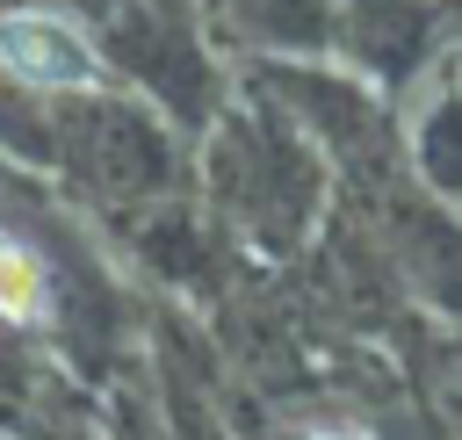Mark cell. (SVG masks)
<instances>
[{
	"label": "cell",
	"instance_id": "obj_1",
	"mask_svg": "<svg viewBox=\"0 0 462 440\" xmlns=\"http://www.w3.org/2000/svg\"><path fill=\"white\" fill-rule=\"evenodd\" d=\"M0 72H14L22 87H87L94 58L58 14H7L0 22Z\"/></svg>",
	"mask_w": 462,
	"mask_h": 440
},
{
	"label": "cell",
	"instance_id": "obj_2",
	"mask_svg": "<svg viewBox=\"0 0 462 440\" xmlns=\"http://www.w3.org/2000/svg\"><path fill=\"white\" fill-rule=\"evenodd\" d=\"M43 310V274H36V260L14 245V238H0V317H36Z\"/></svg>",
	"mask_w": 462,
	"mask_h": 440
},
{
	"label": "cell",
	"instance_id": "obj_3",
	"mask_svg": "<svg viewBox=\"0 0 462 440\" xmlns=\"http://www.w3.org/2000/svg\"><path fill=\"white\" fill-rule=\"evenodd\" d=\"M332 440H346V433H332Z\"/></svg>",
	"mask_w": 462,
	"mask_h": 440
}]
</instances>
